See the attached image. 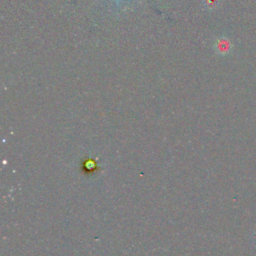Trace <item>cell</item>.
<instances>
[{
  "label": "cell",
  "mask_w": 256,
  "mask_h": 256,
  "mask_svg": "<svg viewBox=\"0 0 256 256\" xmlns=\"http://www.w3.org/2000/svg\"><path fill=\"white\" fill-rule=\"evenodd\" d=\"M114 1H115L117 4H119V2H120V0H114Z\"/></svg>",
  "instance_id": "obj_1"
}]
</instances>
